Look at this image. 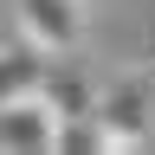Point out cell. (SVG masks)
<instances>
[{
	"label": "cell",
	"instance_id": "6da1fadb",
	"mask_svg": "<svg viewBox=\"0 0 155 155\" xmlns=\"http://www.w3.org/2000/svg\"><path fill=\"white\" fill-rule=\"evenodd\" d=\"M97 149H142L155 136V97H149V78H116L110 91H97Z\"/></svg>",
	"mask_w": 155,
	"mask_h": 155
},
{
	"label": "cell",
	"instance_id": "3957f363",
	"mask_svg": "<svg viewBox=\"0 0 155 155\" xmlns=\"http://www.w3.org/2000/svg\"><path fill=\"white\" fill-rule=\"evenodd\" d=\"M32 91L52 104L58 123H84V116L97 110V84H91L84 71H39V84H32Z\"/></svg>",
	"mask_w": 155,
	"mask_h": 155
},
{
	"label": "cell",
	"instance_id": "277c9868",
	"mask_svg": "<svg viewBox=\"0 0 155 155\" xmlns=\"http://www.w3.org/2000/svg\"><path fill=\"white\" fill-rule=\"evenodd\" d=\"M39 84V58L26 45H0V97H19Z\"/></svg>",
	"mask_w": 155,
	"mask_h": 155
},
{
	"label": "cell",
	"instance_id": "7a4b0ae2",
	"mask_svg": "<svg viewBox=\"0 0 155 155\" xmlns=\"http://www.w3.org/2000/svg\"><path fill=\"white\" fill-rule=\"evenodd\" d=\"M19 32L32 52H71L84 39V0H19Z\"/></svg>",
	"mask_w": 155,
	"mask_h": 155
}]
</instances>
